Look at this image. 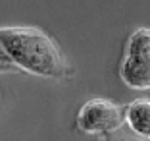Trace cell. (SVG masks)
Returning a JSON list of instances; mask_svg holds the SVG:
<instances>
[{"label":"cell","mask_w":150,"mask_h":141,"mask_svg":"<svg viewBox=\"0 0 150 141\" xmlns=\"http://www.w3.org/2000/svg\"><path fill=\"white\" fill-rule=\"evenodd\" d=\"M0 47L18 70L31 75L44 79L71 75L69 62L58 43L39 27H0Z\"/></svg>","instance_id":"obj_1"},{"label":"cell","mask_w":150,"mask_h":141,"mask_svg":"<svg viewBox=\"0 0 150 141\" xmlns=\"http://www.w3.org/2000/svg\"><path fill=\"white\" fill-rule=\"evenodd\" d=\"M119 75L127 87L148 91L150 87V29L139 27L127 41Z\"/></svg>","instance_id":"obj_2"},{"label":"cell","mask_w":150,"mask_h":141,"mask_svg":"<svg viewBox=\"0 0 150 141\" xmlns=\"http://www.w3.org/2000/svg\"><path fill=\"white\" fill-rule=\"evenodd\" d=\"M125 124L123 106L110 99H91L77 114V130L91 135H104Z\"/></svg>","instance_id":"obj_3"},{"label":"cell","mask_w":150,"mask_h":141,"mask_svg":"<svg viewBox=\"0 0 150 141\" xmlns=\"http://www.w3.org/2000/svg\"><path fill=\"white\" fill-rule=\"evenodd\" d=\"M125 126L133 133L141 137H150V101L148 99H135L123 108Z\"/></svg>","instance_id":"obj_4"},{"label":"cell","mask_w":150,"mask_h":141,"mask_svg":"<svg viewBox=\"0 0 150 141\" xmlns=\"http://www.w3.org/2000/svg\"><path fill=\"white\" fill-rule=\"evenodd\" d=\"M102 141H148V137H141L137 133H133L127 126H121V128L114 130L110 133H104L102 135Z\"/></svg>","instance_id":"obj_5"},{"label":"cell","mask_w":150,"mask_h":141,"mask_svg":"<svg viewBox=\"0 0 150 141\" xmlns=\"http://www.w3.org/2000/svg\"><path fill=\"white\" fill-rule=\"evenodd\" d=\"M6 72H18V68L13 66V64H4V62H0V74H6Z\"/></svg>","instance_id":"obj_6"},{"label":"cell","mask_w":150,"mask_h":141,"mask_svg":"<svg viewBox=\"0 0 150 141\" xmlns=\"http://www.w3.org/2000/svg\"><path fill=\"white\" fill-rule=\"evenodd\" d=\"M0 62H4V64H12V62H10V58H8V54L4 52V49H2V47H0Z\"/></svg>","instance_id":"obj_7"}]
</instances>
